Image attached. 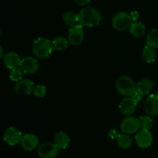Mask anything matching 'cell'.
Listing matches in <instances>:
<instances>
[{
  "label": "cell",
  "instance_id": "1",
  "mask_svg": "<svg viewBox=\"0 0 158 158\" xmlns=\"http://www.w3.org/2000/svg\"><path fill=\"white\" fill-rule=\"evenodd\" d=\"M101 20V13L94 7L83 8L78 13V23L86 27L98 26Z\"/></svg>",
  "mask_w": 158,
  "mask_h": 158
},
{
  "label": "cell",
  "instance_id": "2",
  "mask_svg": "<svg viewBox=\"0 0 158 158\" xmlns=\"http://www.w3.org/2000/svg\"><path fill=\"white\" fill-rule=\"evenodd\" d=\"M53 48L52 42L46 38L40 37L34 40L32 44V52L33 54L40 59H46L52 53Z\"/></svg>",
  "mask_w": 158,
  "mask_h": 158
},
{
  "label": "cell",
  "instance_id": "3",
  "mask_svg": "<svg viewBox=\"0 0 158 158\" xmlns=\"http://www.w3.org/2000/svg\"><path fill=\"white\" fill-rule=\"evenodd\" d=\"M117 90L125 97H132L137 90V84L132 78L127 76H122L116 82Z\"/></svg>",
  "mask_w": 158,
  "mask_h": 158
},
{
  "label": "cell",
  "instance_id": "4",
  "mask_svg": "<svg viewBox=\"0 0 158 158\" xmlns=\"http://www.w3.org/2000/svg\"><path fill=\"white\" fill-rule=\"evenodd\" d=\"M133 20L131 15L126 12H119L112 19V26L117 31H125L131 26Z\"/></svg>",
  "mask_w": 158,
  "mask_h": 158
},
{
  "label": "cell",
  "instance_id": "5",
  "mask_svg": "<svg viewBox=\"0 0 158 158\" xmlns=\"http://www.w3.org/2000/svg\"><path fill=\"white\" fill-rule=\"evenodd\" d=\"M84 35L85 32L83 26L79 23L71 26L68 33V40L71 45L78 46L83 41Z\"/></svg>",
  "mask_w": 158,
  "mask_h": 158
},
{
  "label": "cell",
  "instance_id": "6",
  "mask_svg": "<svg viewBox=\"0 0 158 158\" xmlns=\"http://www.w3.org/2000/svg\"><path fill=\"white\" fill-rule=\"evenodd\" d=\"M120 128L123 134H134L140 130V123L139 119L134 117H127L120 123Z\"/></svg>",
  "mask_w": 158,
  "mask_h": 158
},
{
  "label": "cell",
  "instance_id": "7",
  "mask_svg": "<svg viewBox=\"0 0 158 158\" xmlns=\"http://www.w3.org/2000/svg\"><path fill=\"white\" fill-rule=\"evenodd\" d=\"M60 149L54 143L45 142L40 145L38 148V155L40 158H56Z\"/></svg>",
  "mask_w": 158,
  "mask_h": 158
},
{
  "label": "cell",
  "instance_id": "8",
  "mask_svg": "<svg viewBox=\"0 0 158 158\" xmlns=\"http://www.w3.org/2000/svg\"><path fill=\"white\" fill-rule=\"evenodd\" d=\"M39 62L35 58L32 56H27L22 59L19 67L24 73L32 74L37 72L39 69Z\"/></svg>",
  "mask_w": 158,
  "mask_h": 158
},
{
  "label": "cell",
  "instance_id": "9",
  "mask_svg": "<svg viewBox=\"0 0 158 158\" xmlns=\"http://www.w3.org/2000/svg\"><path fill=\"white\" fill-rule=\"evenodd\" d=\"M136 143L140 148H148L152 144L153 135L148 130L140 129L135 137Z\"/></svg>",
  "mask_w": 158,
  "mask_h": 158
},
{
  "label": "cell",
  "instance_id": "10",
  "mask_svg": "<svg viewBox=\"0 0 158 158\" xmlns=\"http://www.w3.org/2000/svg\"><path fill=\"white\" fill-rule=\"evenodd\" d=\"M137 102L132 97H126L120 101L119 109L122 114L130 116L137 110Z\"/></svg>",
  "mask_w": 158,
  "mask_h": 158
},
{
  "label": "cell",
  "instance_id": "11",
  "mask_svg": "<svg viewBox=\"0 0 158 158\" xmlns=\"http://www.w3.org/2000/svg\"><path fill=\"white\" fill-rule=\"evenodd\" d=\"M22 137V133L15 127H9L3 134L4 141L11 146H14L20 143Z\"/></svg>",
  "mask_w": 158,
  "mask_h": 158
},
{
  "label": "cell",
  "instance_id": "12",
  "mask_svg": "<svg viewBox=\"0 0 158 158\" xmlns=\"http://www.w3.org/2000/svg\"><path fill=\"white\" fill-rule=\"evenodd\" d=\"M20 143L25 151H32L38 147L39 138L33 134H26L23 136Z\"/></svg>",
  "mask_w": 158,
  "mask_h": 158
},
{
  "label": "cell",
  "instance_id": "13",
  "mask_svg": "<svg viewBox=\"0 0 158 158\" xmlns=\"http://www.w3.org/2000/svg\"><path fill=\"white\" fill-rule=\"evenodd\" d=\"M34 88L33 82L28 79H23L19 82H16L15 85V91L19 95H29L32 93Z\"/></svg>",
  "mask_w": 158,
  "mask_h": 158
},
{
  "label": "cell",
  "instance_id": "14",
  "mask_svg": "<svg viewBox=\"0 0 158 158\" xmlns=\"http://www.w3.org/2000/svg\"><path fill=\"white\" fill-rule=\"evenodd\" d=\"M145 112L149 116L158 115V96L151 94L146 99L144 103Z\"/></svg>",
  "mask_w": 158,
  "mask_h": 158
},
{
  "label": "cell",
  "instance_id": "15",
  "mask_svg": "<svg viewBox=\"0 0 158 158\" xmlns=\"http://www.w3.org/2000/svg\"><path fill=\"white\" fill-rule=\"evenodd\" d=\"M21 60L18 53L15 52H9L5 54L3 56V62L6 66L9 69H12L19 66Z\"/></svg>",
  "mask_w": 158,
  "mask_h": 158
},
{
  "label": "cell",
  "instance_id": "16",
  "mask_svg": "<svg viewBox=\"0 0 158 158\" xmlns=\"http://www.w3.org/2000/svg\"><path fill=\"white\" fill-rule=\"evenodd\" d=\"M70 142L69 135L64 131H59L54 137V143L58 147L60 150H64L69 145Z\"/></svg>",
  "mask_w": 158,
  "mask_h": 158
},
{
  "label": "cell",
  "instance_id": "17",
  "mask_svg": "<svg viewBox=\"0 0 158 158\" xmlns=\"http://www.w3.org/2000/svg\"><path fill=\"white\" fill-rule=\"evenodd\" d=\"M154 88V82L151 79L145 78L137 83V90L143 96L148 95Z\"/></svg>",
  "mask_w": 158,
  "mask_h": 158
},
{
  "label": "cell",
  "instance_id": "18",
  "mask_svg": "<svg viewBox=\"0 0 158 158\" xmlns=\"http://www.w3.org/2000/svg\"><path fill=\"white\" fill-rule=\"evenodd\" d=\"M129 30L133 36L135 38H140L144 35L146 32V28L141 22L134 21L132 22L131 26L129 27Z\"/></svg>",
  "mask_w": 158,
  "mask_h": 158
},
{
  "label": "cell",
  "instance_id": "19",
  "mask_svg": "<svg viewBox=\"0 0 158 158\" xmlns=\"http://www.w3.org/2000/svg\"><path fill=\"white\" fill-rule=\"evenodd\" d=\"M156 56H157V54H156L155 48L147 44V46H144L143 51H142V58H143V60L147 63H151L154 62Z\"/></svg>",
  "mask_w": 158,
  "mask_h": 158
},
{
  "label": "cell",
  "instance_id": "20",
  "mask_svg": "<svg viewBox=\"0 0 158 158\" xmlns=\"http://www.w3.org/2000/svg\"><path fill=\"white\" fill-rule=\"evenodd\" d=\"M117 143L118 147L121 149H129L133 144V140L129 134H120L117 138Z\"/></svg>",
  "mask_w": 158,
  "mask_h": 158
},
{
  "label": "cell",
  "instance_id": "21",
  "mask_svg": "<svg viewBox=\"0 0 158 158\" xmlns=\"http://www.w3.org/2000/svg\"><path fill=\"white\" fill-rule=\"evenodd\" d=\"M69 43V40L63 36H57L52 41V46L53 49L57 51L64 50L66 49Z\"/></svg>",
  "mask_w": 158,
  "mask_h": 158
},
{
  "label": "cell",
  "instance_id": "22",
  "mask_svg": "<svg viewBox=\"0 0 158 158\" xmlns=\"http://www.w3.org/2000/svg\"><path fill=\"white\" fill-rule=\"evenodd\" d=\"M63 20L66 26H73L78 23V14L73 11H67L63 15Z\"/></svg>",
  "mask_w": 158,
  "mask_h": 158
},
{
  "label": "cell",
  "instance_id": "23",
  "mask_svg": "<svg viewBox=\"0 0 158 158\" xmlns=\"http://www.w3.org/2000/svg\"><path fill=\"white\" fill-rule=\"evenodd\" d=\"M147 44L158 49V29H154L147 35Z\"/></svg>",
  "mask_w": 158,
  "mask_h": 158
},
{
  "label": "cell",
  "instance_id": "24",
  "mask_svg": "<svg viewBox=\"0 0 158 158\" xmlns=\"http://www.w3.org/2000/svg\"><path fill=\"white\" fill-rule=\"evenodd\" d=\"M139 120H140V127H141L140 129L150 131V130L152 128L153 124H154V122H153L152 118H151L149 115L141 116V117L139 118Z\"/></svg>",
  "mask_w": 158,
  "mask_h": 158
},
{
  "label": "cell",
  "instance_id": "25",
  "mask_svg": "<svg viewBox=\"0 0 158 158\" xmlns=\"http://www.w3.org/2000/svg\"><path fill=\"white\" fill-rule=\"evenodd\" d=\"M23 71L22 70L21 68H14L12 69L10 71V73H9V77H10L11 80L14 82H19V80H23Z\"/></svg>",
  "mask_w": 158,
  "mask_h": 158
},
{
  "label": "cell",
  "instance_id": "26",
  "mask_svg": "<svg viewBox=\"0 0 158 158\" xmlns=\"http://www.w3.org/2000/svg\"><path fill=\"white\" fill-rule=\"evenodd\" d=\"M33 93L34 96L35 97H38V98H43L46 95V93H47V89L45 86L42 84H38L35 86H34L33 88Z\"/></svg>",
  "mask_w": 158,
  "mask_h": 158
},
{
  "label": "cell",
  "instance_id": "27",
  "mask_svg": "<svg viewBox=\"0 0 158 158\" xmlns=\"http://www.w3.org/2000/svg\"><path fill=\"white\" fill-rule=\"evenodd\" d=\"M120 132H119L118 131H117V129H115V128H112V129L110 130L109 131V136L110 137L111 139H116L117 140V137H119V135H120Z\"/></svg>",
  "mask_w": 158,
  "mask_h": 158
},
{
  "label": "cell",
  "instance_id": "28",
  "mask_svg": "<svg viewBox=\"0 0 158 158\" xmlns=\"http://www.w3.org/2000/svg\"><path fill=\"white\" fill-rule=\"evenodd\" d=\"M143 96L142 95V94H140V92H138V91H137V90H136V92L134 93V95L132 96L133 98H134V100H135L137 102V103H138V102H140V100H142V98H143Z\"/></svg>",
  "mask_w": 158,
  "mask_h": 158
},
{
  "label": "cell",
  "instance_id": "29",
  "mask_svg": "<svg viewBox=\"0 0 158 158\" xmlns=\"http://www.w3.org/2000/svg\"><path fill=\"white\" fill-rule=\"evenodd\" d=\"M130 15H131L133 22L137 21V19H138V18H139V13L137 12V11H134V12H131Z\"/></svg>",
  "mask_w": 158,
  "mask_h": 158
},
{
  "label": "cell",
  "instance_id": "30",
  "mask_svg": "<svg viewBox=\"0 0 158 158\" xmlns=\"http://www.w3.org/2000/svg\"><path fill=\"white\" fill-rule=\"evenodd\" d=\"M74 1L80 6H86L88 3H89L90 0H74Z\"/></svg>",
  "mask_w": 158,
  "mask_h": 158
},
{
  "label": "cell",
  "instance_id": "31",
  "mask_svg": "<svg viewBox=\"0 0 158 158\" xmlns=\"http://www.w3.org/2000/svg\"><path fill=\"white\" fill-rule=\"evenodd\" d=\"M3 56H4V52H3L2 48V46H0V60L2 59Z\"/></svg>",
  "mask_w": 158,
  "mask_h": 158
},
{
  "label": "cell",
  "instance_id": "32",
  "mask_svg": "<svg viewBox=\"0 0 158 158\" xmlns=\"http://www.w3.org/2000/svg\"><path fill=\"white\" fill-rule=\"evenodd\" d=\"M0 35H1V31H0Z\"/></svg>",
  "mask_w": 158,
  "mask_h": 158
},
{
  "label": "cell",
  "instance_id": "33",
  "mask_svg": "<svg viewBox=\"0 0 158 158\" xmlns=\"http://www.w3.org/2000/svg\"><path fill=\"white\" fill-rule=\"evenodd\" d=\"M157 96H158V91H157Z\"/></svg>",
  "mask_w": 158,
  "mask_h": 158
}]
</instances>
